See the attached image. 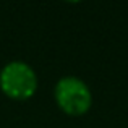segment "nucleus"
<instances>
[{"instance_id":"2","label":"nucleus","mask_w":128,"mask_h":128,"mask_svg":"<svg viewBox=\"0 0 128 128\" xmlns=\"http://www.w3.org/2000/svg\"><path fill=\"white\" fill-rule=\"evenodd\" d=\"M54 99L63 114L70 117H81L92 106V92L86 81L78 76H62L54 86Z\"/></svg>"},{"instance_id":"1","label":"nucleus","mask_w":128,"mask_h":128,"mask_svg":"<svg viewBox=\"0 0 128 128\" xmlns=\"http://www.w3.org/2000/svg\"><path fill=\"white\" fill-rule=\"evenodd\" d=\"M39 86L38 73L23 60L6 62L0 70V91L13 100H28Z\"/></svg>"}]
</instances>
